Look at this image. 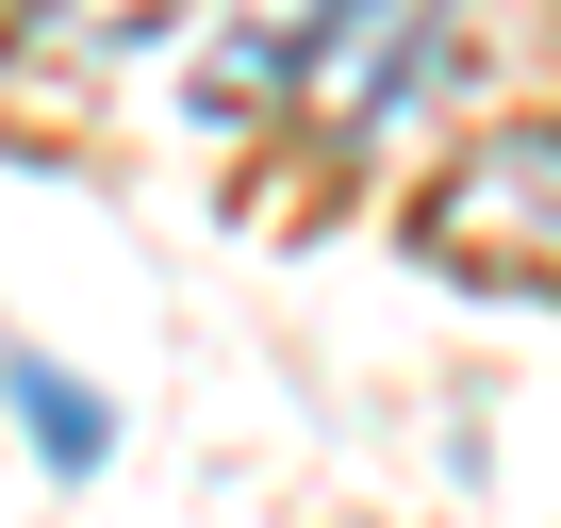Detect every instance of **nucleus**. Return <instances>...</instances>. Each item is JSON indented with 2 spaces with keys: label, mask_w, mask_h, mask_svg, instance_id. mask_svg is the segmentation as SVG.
Wrapping results in <instances>:
<instances>
[{
  "label": "nucleus",
  "mask_w": 561,
  "mask_h": 528,
  "mask_svg": "<svg viewBox=\"0 0 561 528\" xmlns=\"http://www.w3.org/2000/svg\"><path fill=\"white\" fill-rule=\"evenodd\" d=\"M413 248L479 298H561V116H495L430 198H413Z\"/></svg>",
  "instance_id": "nucleus-1"
},
{
  "label": "nucleus",
  "mask_w": 561,
  "mask_h": 528,
  "mask_svg": "<svg viewBox=\"0 0 561 528\" xmlns=\"http://www.w3.org/2000/svg\"><path fill=\"white\" fill-rule=\"evenodd\" d=\"M446 34H462V0H314V50H298V100H280V116L347 149V133H380L446 67Z\"/></svg>",
  "instance_id": "nucleus-2"
},
{
  "label": "nucleus",
  "mask_w": 561,
  "mask_h": 528,
  "mask_svg": "<svg viewBox=\"0 0 561 528\" xmlns=\"http://www.w3.org/2000/svg\"><path fill=\"white\" fill-rule=\"evenodd\" d=\"M0 397H18V429H34V462H50V479H100V462H116V413H100L50 347H0Z\"/></svg>",
  "instance_id": "nucleus-3"
}]
</instances>
